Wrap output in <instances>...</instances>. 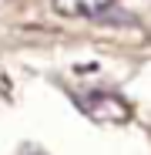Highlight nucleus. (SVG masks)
Returning <instances> with one entry per match:
<instances>
[{
	"label": "nucleus",
	"mask_w": 151,
	"mask_h": 155,
	"mask_svg": "<svg viewBox=\"0 0 151 155\" xmlns=\"http://www.w3.org/2000/svg\"><path fill=\"white\" fill-rule=\"evenodd\" d=\"M114 7V0H54L61 17H104Z\"/></svg>",
	"instance_id": "nucleus-2"
},
{
	"label": "nucleus",
	"mask_w": 151,
	"mask_h": 155,
	"mask_svg": "<svg viewBox=\"0 0 151 155\" xmlns=\"http://www.w3.org/2000/svg\"><path fill=\"white\" fill-rule=\"evenodd\" d=\"M74 101L97 125H124V121H131V105L114 91H81V94H74Z\"/></svg>",
	"instance_id": "nucleus-1"
},
{
	"label": "nucleus",
	"mask_w": 151,
	"mask_h": 155,
	"mask_svg": "<svg viewBox=\"0 0 151 155\" xmlns=\"http://www.w3.org/2000/svg\"><path fill=\"white\" fill-rule=\"evenodd\" d=\"M24 155H44L40 148H24Z\"/></svg>",
	"instance_id": "nucleus-3"
}]
</instances>
